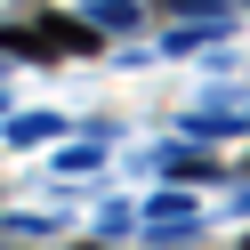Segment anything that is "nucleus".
Returning <instances> with one entry per match:
<instances>
[{
	"label": "nucleus",
	"instance_id": "f257e3e1",
	"mask_svg": "<svg viewBox=\"0 0 250 250\" xmlns=\"http://www.w3.org/2000/svg\"><path fill=\"white\" fill-rule=\"evenodd\" d=\"M242 250H250V242H242Z\"/></svg>",
	"mask_w": 250,
	"mask_h": 250
}]
</instances>
